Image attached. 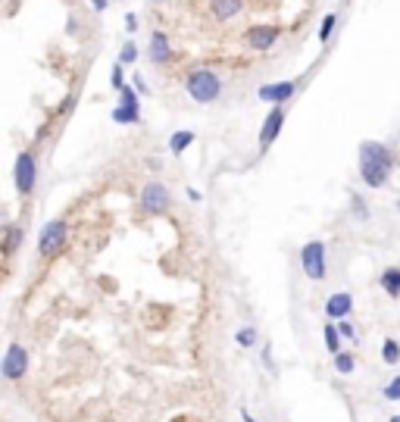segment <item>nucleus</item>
<instances>
[{
  "label": "nucleus",
  "mask_w": 400,
  "mask_h": 422,
  "mask_svg": "<svg viewBox=\"0 0 400 422\" xmlns=\"http://www.w3.org/2000/svg\"><path fill=\"white\" fill-rule=\"evenodd\" d=\"M391 166H394V156H391L388 144H379V141L360 144V175L369 188H385Z\"/></svg>",
  "instance_id": "f257e3e1"
},
{
  "label": "nucleus",
  "mask_w": 400,
  "mask_h": 422,
  "mask_svg": "<svg viewBox=\"0 0 400 422\" xmlns=\"http://www.w3.org/2000/svg\"><path fill=\"white\" fill-rule=\"evenodd\" d=\"M185 88L191 94V100H198V104H213L219 97V91H222V82H219V75L210 72V69H194V72L188 75Z\"/></svg>",
  "instance_id": "f03ea898"
},
{
  "label": "nucleus",
  "mask_w": 400,
  "mask_h": 422,
  "mask_svg": "<svg viewBox=\"0 0 400 422\" xmlns=\"http://www.w3.org/2000/svg\"><path fill=\"white\" fill-rule=\"evenodd\" d=\"M301 266L313 281L325 278V244L323 241H307V244L301 247Z\"/></svg>",
  "instance_id": "7ed1b4c3"
},
{
  "label": "nucleus",
  "mask_w": 400,
  "mask_h": 422,
  "mask_svg": "<svg viewBox=\"0 0 400 422\" xmlns=\"http://www.w3.org/2000/svg\"><path fill=\"white\" fill-rule=\"evenodd\" d=\"M35 178H38L35 156H31L28 151H22L19 156H16V188H19V194L35 191Z\"/></svg>",
  "instance_id": "20e7f679"
},
{
  "label": "nucleus",
  "mask_w": 400,
  "mask_h": 422,
  "mask_svg": "<svg viewBox=\"0 0 400 422\" xmlns=\"http://www.w3.org/2000/svg\"><path fill=\"white\" fill-rule=\"evenodd\" d=\"M0 369H4L6 379H22L28 369V350L22 347V344H10L4 354V363H0Z\"/></svg>",
  "instance_id": "39448f33"
},
{
  "label": "nucleus",
  "mask_w": 400,
  "mask_h": 422,
  "mask_svg": "<svg viewBox=\"0 0 400 422\" xmlns=\"http://www.w3.org/2000/svg\"><path fill=\"white\" fill-rule=\"evenodd\" d=\"M169 188L160 185V182H147L144 191H141V207L147 210V213H163V210L169 207Z\"/></svg>",
  "instance_id": "423d86ee"
},
{
  "label": "nucleus",
  "mask_w": 400,
  "mask_h": 422,
  "mask_svg": "<svg viewBox=\"0 0 400 422\" xmlns=\"http://www.w3.org/2000/svg\"><path fill=\"white\" fill-rule=\"evenodd\" d=\"M63 241H66V222H63V219H53V222L44 225L41 241H38V250H41L44 256H50L53 250L63 247Z\"/></svg>",
  "instance_id": "0eeeda50"
},
{
  "label": "nucleus",
  "mask_w": 400,
  "mask_h": 422,
  "mask_svg": "<svg viewBox=\"0 0 400 422\" xmlns=\"http://www.w3.org/2000/svg\"><path fill=\"white\" fill-rule=\"evenodd\" d=\"M281 125H285V109H281V107H272L269 116H266V122H263V129H260V147H263V151L279 138Z\"/></svg>",
  "instance_id": "6e6552de"
},
{
  "label": "nucleus",
  "mask_w": 400,
  "mask_h": 422,
  "mask_svg": "<svg viewBox=\"0 0 400 422\" xmlns=\"http://www.w3.org/2000/svg\"><path fill=\"white\" fill-rule=\"evenodd\" d=\"M350 310H354V297H350L347 291H338V294H332L325 301V316L328 319H347L350 316Z\"/></svg>",
  "instance_id": "1a4fd4ad"
},
{
  "label": "nucleus",
  "mask_w": 400,
  "mask_h": 422,
  "mask_svg": "<svg viewBox=\"0 0 400 422\" xmlns=\"http://www.w3.org/2000/svg\"><path fill=\"white\" fill-rule=\"evenodd\" d=\"M276 38H279L276 26H256L247 31V44L254 47V50H269V47L276 44Z\"/></svg>",
  "instance_id": "9d476101"
},
{
  "label": "nucleus",
  "mask_w": 400,
  "mask_h": 422,
  "mask_svg": "<svg viewBox=\"0 0 400 422\" xmlns=\"http://www.w3.org/2000/svg\"><path fill=\"white\" fill-rule=\"evenodd\" d=\"M294 94V82H279V85H263L260 88V100H266V104L279 107L281 100H291Z\"/></svg>",
  "instance_id": "9b49d317"
},
{
  "label": "nucleus",
  "mask_w": 400,
  "mask_h": 422,
  "mask_svg": "<svg viewBox=\"0 0 400 422\" xmlns=\"http://www.w3.org/2000/svg\"><path fill=\"white\" fill-rule=\"evenodd\" d=\"M169 53H172L169 38L163 35V31H153V35H151V63H166Z\"/></svg>",
  "instance_id": "f8f14e48"
},
{
  "label": "nucleus",
  "mask_w": 400,
  "mask_h": 422,
  "mask_svg": "<svg viewBox=\"0 0 400 422\" xmlns=\"http://www.w3.org/2000/svg\"><path fill=\"white\" fill-rule=\"evenodd\" d=\"M382 288H385L388 297H400V266H388L382 272Z\"/></svg>",
  "instance_id": "ddd939ff"
},
{
  "label": "nucleus",
  "mask_w": 400,
  "mask_h": 422,
  "mask_svg": "<svg viewBox=\"0 0 400 422\" xmlns=\"http://www.w3.org/2000/svg\"><path fill=\"white\" fill-rule=\"evenodd\" d=\"M241 6H244V0H213L216 19H232V16L241 13Z\"/></svg>",
  "instance_id": "4468645a"
},
{
  "label": "nucleus",
  "mask_w": 400,
  "mask_h": 422,
  "mask_svg": "<svg viewBox=\"0 0 400 422\" xmlns=\"http://www.w3.org/2000/svg\"><path fill=\"white\" fill-rule=\"evenodd\" d=\"M323 335H325V344H328V354H341V332H338V323H325L323 328Z\"/></svg>",
  "instance_id": "2eb2a0df"
},
{
  "label": "nucleus",
  "mask_w": 400,
  "mask_h": 422,
  "mask_svg": "<svg viewBox=\"0 0 400 422\" xmlns=\"http://www.w3.org/2000/svg\"><path fill=\"white\" fill-rule=\"evenodd\" d=\"M113 122H119V125H135V122H141V109H135V107H116V109H113Z\"/></svg>",
  "instance_id": "dca6fc26"
},
{
  "label": "nucleus",
  "mask_w": 400,
  "mask_h": 422,
  "mask_svg": "<svg viewBox=\"0 0 400 422\" xmlns=\"http://www.w3.org/2000/svg\"><path fill=\"white\" fill-rule=\"evenodd\" d=\"M191 144H194V131H175V135L169 138V151H172V153H182V151H188Z\"/></svg>",
  "instance_id": "f3484780"
},
{
  "label": "nucleus",
  "mask_w": 400,
  "mask_h": 422,
  "mask_svg": "<svg viewBox=\"0 0 400 422\" xmlns=\"http://www.w3.org/2000/svg\"><path fill=\"white\" fill-rule=\"evenodd\" d=\"M354 369H357V359H354V354H347V350L335 354V372H338V375H350Z\"/></svg>",
  "instance_id": "a211bd4d"
},
{
  "label": "nucleus",
  "mask_w": 400,
  "mask_h": 422,
  "mask_svg": "<svg viewBox=\"0 0 400 422\" xmlns=\"http://www.w3.org/2000/svg\"><path fill=\"white\" fill-rule=\"evenodd\" d=\"M382 359H385L388 366L400 363V344H397L394 338H385V341H382Z\"/></svg>",
  "instance_id": "6ab92c4d"
},
{
  "label": "nucleus",
  "mask_w": 400,
  "mask_h": 422,
  "mask_svg": "<svg viewBox=\"0 0 400 422\" xmlns=\"http://www.w3.org/2000/svg\"><path fill=\"white\" fill-rule=\"evenodd\" d=\"M119 107H135L138 109V91H135V85H125V88L119 91Z\"/></svg>",
  "instance_id": "aec40b11"
},
{
  "label": "nucleus",
  "mask_w": 400,
  "mask_h": 422,
  "mask_svg": "<svg viewBox=\"0 0 400 422\" xmlns=\"http://www.w3.org/2000/svg\"><path fill=\"white\" fill-rule=\"evenodd\" d=\"M335 22H338V16L335 13H328L325 19H323V26H319V41H328V38H332V31H335Z\"/></svg>",
  "instance_id": "412c9836"
},
{
  "label": "nucleus",
  "mask_w": 400,
  "mask_h": 422,
  "mask_svg": "<svg viewBox=\"0 0 400 422\" xmlns=\"http://www.w3.org/2000/svg\"><path fill=\"white\" fill-rule=\"evenodd\" d=\"M234 341H238L241 347H254V344H256V332H254V328H241V332L234 335Z\"/></svg>",
  "instance_id": "4be33fe9"
},
{
  "label": "nucleus",
  "mask_w": 400,
  "mask_h": 422,
  "mask_svg": "<svg viewBox=\"0 0 400 422\" xmlns=\"http://www.w3.org/2000/svg\"><path fill=\"white\" fill-rule=\"evenodd\" d=\"M135 60H138V47L129 41V44L122 47V53H119V63H122V66H131V63H135Z\"/></svg>",
  "instance_id": "5701e85b"
},
{
  "label": "nucleus",
  "mask_w": 400,
  "mask_h": 422,
  "mask_svg": "<svg viewBox=\"0 0 400 422\" xmlns=\"http://www.w3.org/2000/svg\"><path fill=\"white\" fill-rule=\"evenodd\" d=\"M385 401H400V375H394L385 385Z\"/></svg>",
  "instance_id": "b1692460"
},
{
  "label": "nucleus",
  "mask_w": 400,
  "mask_h": 422,
  "mask_svg": "<svg viewBox=\"0 0 400 422\" xmlns=\"http://www.w3.org/2000/svg\"><path fill=\"white\" fill-rule=\"evenodd\" d=\"M350 203H354V213H357L360 219L369 216V210H366V203H363V198H360V194H350Z\"/></svg>",
  "instance_id": "393cba45"
},
{
  "label": "nucleus",
  "mask_w": 400,
  "mask_h": 422,
  "mask_svg": "<svg viewBox=\"0 0 400 422\" xmlns=\"http://www.w3.org/2000/svg\"><path fill=\"white\" fill-rule=\"evenodd\" d=\"M109 82H113V88H116V91H122V88H125V82H122V63H116V66H113V78H109Z\"/></svg>",
  "instance_id": "a878e982"
},
{
  "label": "nucleus",
  "mask_w": 400,
  "mask_h": 422,
  "mask_svg": "<svg viewBox=\"0 0 400 422\" xmlns=\"http://www.w3.org/2000/svg\"><path fill=\"white\" fill-rule=\"evenodd\" d=\"M338 332H341V338H350V341H354V338H357L354 325H350V323H347V319H341V323H338Z\"/></svg>",
  "instance_id": "bb28decb"
},
{
  "label": "nucleus",
  "mask_w": 400,
  "mask_h": 422,
  "mask_svg": "<svg viewBox=\"0 0 400 422\" xmlns=\"http://www.w3.org/2000/svg\"><path fill=\"white\" fill-rule=\"evenodd\" d=\"M19 238H22V232H19V229H10V234H6V254H10V250H16Z\"/></svg>",
  "instance_id": "cd10ccee"
},
{
  "label": "nucleus",
  "mask_w": 400,
  "mask_h": 422,
  "mask_svg": "<svg viewBox=\"0 0 400 422\" xmlns=\"http://www.w3.org/2000/svg\"><path fill=\"white\" fill-rule=\"evenodd\" d=\"M131 85H135V91H138V94H147V91H151V88L144 85V78H141L138 72H135V78H131Z\"/></svg>",
  "instance_id": "c85d7f7f"
},
{
  "label": "nucleus",
  "mask_w": 400,
  "mask_h": 422,
  "mask_svg": "<svg viewBox=\"0 0 400 422\" xmlns=\"http://www.w3.org/2000/svg\"><path fill=\"white\" fill-rule=\"evenodd\" d=\"M91 6H94V10H97V13H104L107 6H109V0H91Z\"/></svg>",
  "instance_id": "c756f323"
},
{
  "label": "nucleus",
  "mask_w": 400,
  "mask_h": 422,
  "mask_svg": "<svg viewBox=\"0 0 400 422\" xmlns=\"http://www.w3.org/2000/svg\"><path fill=\"white\" fill-rule=\"evenodd\" d=\"M188 198H191L194 203H200V191H198V188H188Z\"/></svg>",
  "instance_id": "7c9ffc66"
},
{
  "label": "nucleus",
  "mask_w": 400,
  "mask_h": 422,
  "mask_svg": "<svg viewBox=\"0 0 400 422\" xmlns=\"http://www.w3.org/2000/svg\"><path fill=\"white\" fill-rule=\"evenodd\" d=\"M241 416H244V422H256V419H254V416H250V413H247V410H244V413H241Z\"/></svg>",
  "instance_id": "2f4dec72"
},
{
  "label": "nucleus",
  "mask_w": 400,
  "mask_h": 422,
  "mask_svg": "<svg viewBox=\"0 0 400 422\" xmlns=\"http://www.w3.org/2000/svg\"><path fill=\"white\" fill-rule=\"evenodd\" d=\"M391 422H400V416H391Z\"/></svg>",
  "instance_id": "473e14b6"
}]
</instances>
